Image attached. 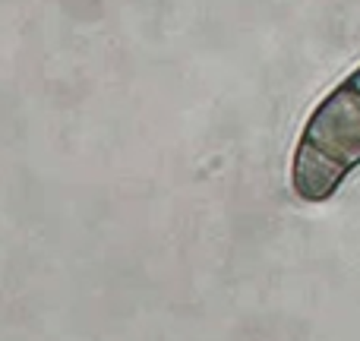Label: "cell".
<instances>
[{"label": "cell", "instance_id": "obj_1", "mask_svg": "<svg viewBox=\"0 0 360 341\" xmlns=\"http://www.w3.org/2000/svg\"><path fill=\"white\" fill-rule=\"evenodd\" d=\"M360 165V67L332 89L297 139L291 184L304 202H323Z\"/></svg>", "mask_w": 360, "mask_h": 341}]
</instances>
